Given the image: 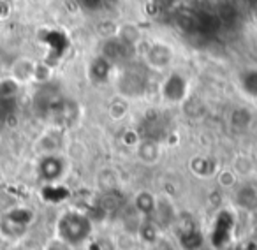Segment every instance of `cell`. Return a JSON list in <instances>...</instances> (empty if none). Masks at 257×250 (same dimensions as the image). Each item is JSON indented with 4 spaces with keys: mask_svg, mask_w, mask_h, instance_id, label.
<instances>
[{
    "mask_svg": "<svg viewBox=\"0 0 257 250\" xmlns=\"http://www.w3.org/2000/svg\"><path fill=\"white\" fill-rule=\"evenodd\" d=\"M30 222H32V213L29 208H9L0 217V234L8 239H18L29 231Z\"/></svg>",
    "mask_w": 257,
    "mask_h": 250,
    "instance_id": "1",
    "label": "cell"
},
{
    "mask_svg": "<svg viewBox=\"0 0 257 250\" xmlns=\"http://www.w3.org/2000/svg\"><path fill=\"white\" fill-rule=\"evenodd\" d=\"M36 65L37 62H34L32 58H16L11 64V78L15 79L20 85H25L29 81H34V72H36Z\"/></svg>",
    "mask_w": 257,
    "mask_h": 250,
    "instance_id": "2",
    "label": "cell"
},
{
    "mask_svg": "<svg viewBox=\"0 0 257 250\" xmlns=\"http://www.w3.org/2000/svg\"><path fill=\"white\" fill-rule=\"evenodd\" d=\"M136 157L147 166H155L162 157V150L154 140H141L136 145Z\"/></svg>",
    "mask_w": 257,
    "mask_h": 250,
    "instance_id": "3",
    "label": "cell"
},
{
    "mask_svg": "<svg viewBox=\"0 0 257 250\" xmlns=\"http://www.w3.org/2000/svg\"><path fill=\"white\" fill-rule=\"evenodd\" d=\"M215 180H217V185L220 187L222 190H229L238 185L239 176L232 168H224L215 175Z\"/></svg>",
    "mask_w": 257,
    "mask_h": 250,
    "instance_id": "4",
    "label": "cell"
},
{
    "mask_svg": "<svg viewBox=\"0 0 257 250\" xmlns=\"http://www.w3.org/2000/svg\"><path fill=\"white\" fill-rule=\"evenodd\" d=\"M20 86H22V85H20V83H16L11 76L0 79V102H2V100L13 99V97L18 93Z\"/></svg>",
    "mask_w": 257,
    "mask_h": 250,
    "instance_id": "5",
    "label": "cell"
},
{
    "mask_svg": "<svg viewBox=\"0 0 257 250\" xmlns=\"http://www.w3.org/2000/svg\"><path fill=\"white\" fill-rule=\"evenodd\" d=\"M44 250H74V246L67 245V243L62 241V239H58V238H53L46 246H44Z\"/></svg>",
    "mask_w": 257,
    "mask_h": 250,
    "instance_id": "6",
    "label": "cell"
}]
</instances>
